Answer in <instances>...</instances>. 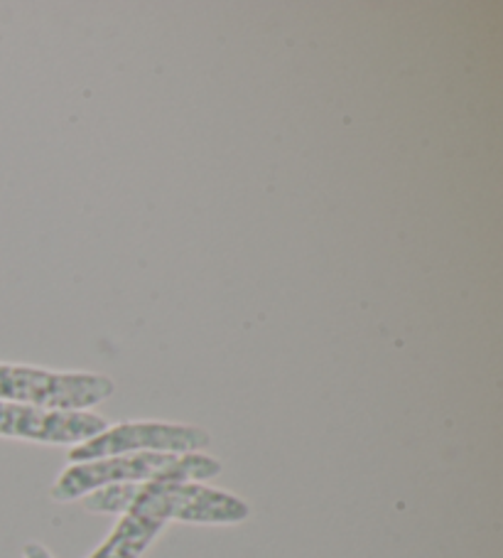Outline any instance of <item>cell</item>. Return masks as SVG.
Wrapping results in <instances>:
<instances>
[{
    "instance_id": "1",
    "label": "cell",
    "mask_w": 503,
    "mask_h": 558,
    "mask_svg": "<svg viewBox=\"0 0 503 558\" xmlns=\"http://www.w3.org/2000/svg\"><path fill=\"white\" fill-rule=\"evenodd\" d=\"M250 517V507L226 489L205 483H138L131 507L121 514L113 532L86 558H143L170 522L231 526Z\"/></svg>"
},
{
    "instance_id": "2",
    "label": "cell",
    "mask_w": 503,
    "mask_h": 558,
    "mask_svg": "<svg viewBox=\"0 0 503 558\" xmlns=\"http://www.w3.org/2000/svg\"><path fill=\"white\" fill-rule=\"evenodd\" d=\"M221 475V463L207 453H128L111 456L86 463H70L52 485V499L74 502L94 489L121 483H150V480H170V483H207Z\"/></svg>"
},
{
    "instance_id": "3",
    "label": "cell",
    "mask_w": 503,
    "mask_h": 558,
    "mask_svg": "<svg viewBox=\"0 0 503 558\" xmlns=\"http://www.w3.org/2000/svg\"><path fill=\"white\" fill-rule=\"evenodd\" d=\"M115 384L106 374L52 372L0 362V401L47 411H91L111 399Z\"/></svg>"
},
{
    "instance_id": "4",
    "label": "cell",
    "mask_w": 503,
    "mask_h": 558,
    "mask_svg": "<svg viewBox=\"0 0 503 558\" xmlns=\"http://www.w3.org/2000/svg\"><path fill=\"white\" fill-rule=\"evenodd\" d=\"M211 442V436L199 426L168 421H123L101 430L82 446L70 448V463H86L111 456L128 453H170L187 456L201 453Z\"/></svg>"
},
{
    "instance_id": "5",
    "label": "cell",
    "mask_w": 503,
    "mask_h": 558,
    "mask_svg": "<svg viewBox=\"0 0 503 558\" xmlns=\"http://www.w3.org/2000/svg\"><path fill=\"white\" fill-rule=\"evenodd\" d=\"M106 428H109V421L94 411H47L0 401V438L74 448L99 436Z\"/></svg>"
},
{
    "instance_id": "6",
    "label": "cell",
    "mask_w": 503,
    "mask_h": 558,
    "mask_svg": "<svg viewBox=\"0 0 503 558\" xmlns=\"http://www.w3.org/2000/svg\"><path fill=\"white\" fill-rule=\"evenodd\" d=\"M23 558H54L50 548L42 546L40 542H27L23 548Z\"/></svg>"
}]
</instances>
